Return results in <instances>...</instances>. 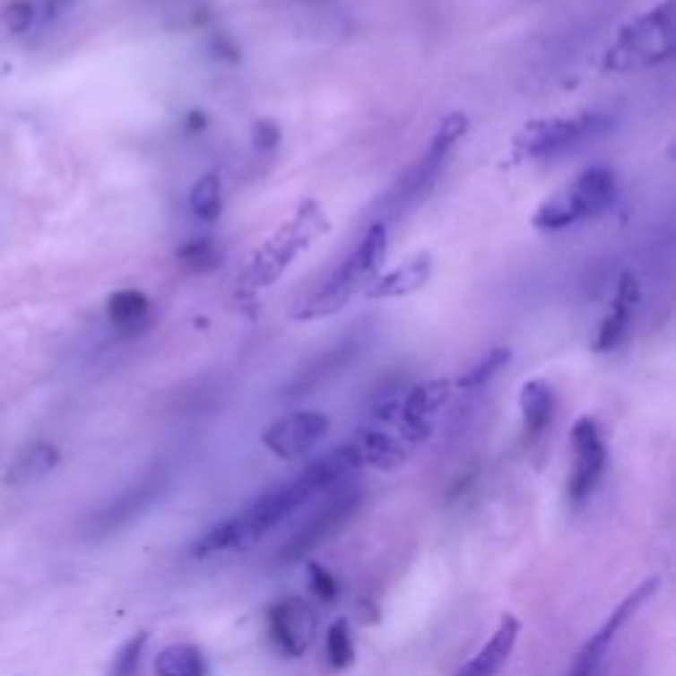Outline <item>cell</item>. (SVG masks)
<instances>
[{
    "mask_svg": "<svg viewBox=\"0 0 676 676\" xmlns=\"http://www.w3.org/2000/svg\"><path fill=\"white\" fill-rule=\"evenodd\" d=\"M357 468H360V460L349 444L320 455L296 479L262 491L236 516L209 526L191 544V555L195 560L241 555L254 544H259L267 533L283 526L309 499L331 489H338Z\"/></svg>",
    "mask_w": 676,
    "mask_h": 676,
    "instance_id": "1",
    "label": "cell"
},
{
    "mask_svg": "<svg viewBox=\"0 0 676 676\" xmlns=\"http://www.w3.org/2000/svg\"><path fill=\"white\" fill-rule=\"evenodd\" d=\"M386 225L373 222L368 228V233L360 238V243L349 251V256L325 278V283L293 312V317L296 320H323V317L336 315L341 307H346V301L354 293H360L365 286H370L376 281V273L386 256Z\"/></svg>",
    "mask_w": 676,
    "mask_h": 676,
    "instance_id": "2",
    "label": "cell"
},
{
    "mask_svg": "<svg viewBox=\"0 0 676 676\" xmlns=\"http://www.w3.org/2000/svg\"><path fill=\"white\" fill-rule=\"evenodd\" d=\"M468 133V119L463 114H449L441 119L438 130L434 133L431 143L426 148V153L418 156V161L391 186L381 204H378V214H381V225H386L396 217L410 214L415 206H420L429 194L434 191L436 180L446 164V156L452 153L455 143Z\"/></svg>",
    "mask_w": 676,
    "mask_h": 676,
    "instance_id": "3",
    "label": "cell"
},
{
    "mask_svg": "<svg viewBox=\"0 0 676 676\" xmlns=\"http://www.w3.org/2000/svg\"><path fill=\"white\" fill-rule=\"evenodd\" d=\"M676 48V16L674 0L661 3L645 16L627 24L611 50L605 53L608 72H631L655 66L674 56Z\"/></svg>",
    "mask_w": 676,
    "mask_h": 676,
    "instance_id": "4",
    "label": "cell"
},
{
    "mask_svg": "<svg viewBox=\"0 0 676 676\" xmlns=\"http://www.w3.org/2000/svg\"><path fill=\"white\" fill-rule=\"evenodd\" d=\"M328 230V217L323 212V206L317 201H304L296 214L286 220L267 241L264 246L254 254L246 281L251 289H264L273 281H278L289 264L323 233Z\"/></svg>",
    "mask_w": 676,
    "mask_h": 676,
    "instance_id": "5",
    "label": "cell"
},
{
    "mask_svg": "<svg viewBox=\"0 0 676 676\" xmlns=\"http://www.w3.org/2000/svg\"><path fill=\"white\" fill-rule=\"evenodd\" d=\"M619 198L616 175L605 167L584 169L574 183L552 194L533 214V225L542 230H563L581 220H594L613 209Z\"/></svg>",
    "mask_w": 676,
    "mask_h": 676,
    "instance_id": "6",
    "label": "cell"
},
{
    "mask_svg": "<svg viewBox=\"0 0 676 676\" xmlns=\"http://www.w3.org/2000/svg\"><path fill=\"white\" fill-rule=\"evenodd\" d=\"M605 130H608V119L602 114L536 119L516 135V156L552 159V156H560L594 135H602Z\"/></svg>",
    "mask_w": 676,
    "mask_h": 676,
    "instance_id": "7",
    "label": "cell"
},
{
    "mask_svg": "<svg viewBox=\"0 0 676 676\" xmlns=\"http://www.w3.org/2000/svg\"><path fill=\"white\" fill-rule=\"evenodd\" d=\"M357 507H360V494L354 489H349V486L336 489L296 532L290 533V539L281 547L275 560L281 566H286V563L304 558L307 552L320 547L325 539H331L354 516Z\"/></svg>",
    "mask_w": 676,
    "mask_h": 676,
    "instance_id": "8",
    "label": "cell"
},
{
    "mask_svg": "<svg viewBox=\"0 0 676 676\" xmlns=\"http://www.w3.org/2000/svg\"><path fill=\"white\" fill-rule=\"evenodd\" d=\"M331 429V420L317 412V410H299V412H289L281 420H275L264 436V446L281 457V460H296L304 457L307 452H312Z\"/></svg>",
    "mask_w": 676,
    "mask_h": 676,
    "instance_id": "9",
    "label": "cell"
},
{
    "mask_svg": "<svg viewBox=\"0 0 676 676\" xmlns=\"http://www.w3.org/2000/svg\"><path fill=\"white\" fill-rule=\"evenodd\" d=\"M164 486H167V479L161 473L145 476L143 481L130 486L127 491H122L119 497H114L108 505H103L98 513H93V518L88 521V533L100 539V536H108V533L130 526L159 499Z\"/></svg>",
    "mask_w": 676,
    "mask_h": 676,
    "instance_id": "10",
    "label": "cell"
},
{
    "mask_svg": "<svg viewBox=\"0 0 676 676\" xmlns=\"http://www.w3.org/2000/svg\"><path fill=\"white\" fill-rule=\"evenodd\" d=\"M315 631H317V616L307 600L286 597L273 605L270 637L283 655H289V658L304 655L315 639Z\"/></svg>",
    "mask_w": 676,
    "mask_h": 676,
    "instance_id": "11",
    "label": "cell"
},
{
    "mask_svg": "<svg viewBox=\"0 0 676 676\" xmlns=\"http://www.w3.org/2000/svg\"><path fill=\"white\" fill-rule=\"evenodd\" d=\"M571 441H574L576 463H574V476H571V483H568V491H571L574 502H581L594 491V486L600 481V476L605 471L608 452H605V441H602V434H600V426L592 418H579L576 420V426L571 431Z\"/></svg>",
    "mask_w": 676,
    "mask_h": 676,
    "instance_id": "12",
    "label": "cell"
},
{
    "mask_svg": "<svg viewBox=\"0 0 676 676\" xmlns=\"http://www.w3.org/2000/svg\"><path fill=\"white\" fill-rule=\"evenodd\" d=\"M446 399H449L446 381H426V384L410 388L399 404V420H396L399 436L407 444H418V441L429 438L434 431L436 412L444 407Z\"/></svg>",
    "mask_w": 676,
    "mask_h": 676,
    "instance_id": "13",
    "label": "cell"
},
{
    "mask_svg": "<svg viewBox=\"0 0 676 676\" xmlns=\"http://www.w3.org/2000/svg\"><path fill=\"white\" fill-rule=\"evenodd\" d=\"M360 465L370 468H396L407 460V441L402 436L388 434L381 426H365L349 441Z\"/></svg>",
    "mask_w": 676,
    "mask_h": 676,
    "instance_id": "14",
    "label": "cell"
},
{
    "mask_svg": "<svg viewBox=\"0 0 676 676\" xmlns=\"http://www.w3.org/2000/svg\"><path fill=\"white\" fill-rule=\"evenodd\" d=\"M639 304V283L637 278L627 273L621 275L619 286H616V299H613V307L608 312V317L602 320L597 336H594V349L597 351H611L616 349L628 334V325H631V315Z\"/></svg>",
    "mask_w": 676,
    "mask_h": 676,
    "instance_id": "15",
    "label": "cell"
},
{
    "mask_svg": "<svg viewBox=\"0 0 676 676\" xmlns=\"http://www.w3.org/2000/svg\"><path fill=\"white\" fill-rule=\"evenodd\" d=\"M518 634H521V624L516 616L505 613L499 619V627L494 628L491 639L483 645L481 650L476 653V658L463 666L457 676H497L502 672V666L507 663L516 642H518Z\"/></svg>",
    "mask_w": 676,
    "mask_h": 676,
    "instance_id": "16",
    "label": "cell"
},
{
    "mask_svg": "<svg viewBox=\"0 0 676 676\" xmlns=\"http://www.w3.org/2000/svg\"><path fill=\"white\" fill-rule=\"evenodd\" d=\"M431 270L434 262L429 254H415L407 262L396 264L394 270H388L386 275L376 278L368 286L370 299H399V296H410L415 290H420L431 281Z\"/></svg>",
    "mask_w": 676,
    "mask_h": 676,
    "instance_id": "17",
    "label": "cell"
},
{
    "mask_svg": "<svg viewBox=\"0 0 676 676\" xmlns=\"http://www.w3.org/2000/svg\"><path fill=\"white\" fill-rule=\"evenodd\" d=\"M58 460H61V455L50 441H35L13 457V463L5 471V483L8 486H30V483L43 481L48 473L56 471Z\"/></svg>",
    "mask_w": 676,
    "mask_h": 676,
    "instance_id": "18",
    "label": "cell"
},
{
    "mask_svg": "<svg viewBox=\"0 0 676 676\" xmlns=\"http://www.w3.org/2000/svg\"><path fill=\"white\" fill-rule=\"evenodd\" d=\"M148 315H151V301L145 299L141 290H117L108 299V320L122 334H138V331H143L145 323H148Z\"/></svg>",
    "mask_w": 676,
    "mask_h": 676,
    "instance_id": "19",
    "label": "cell"
},
{
    "mask_svg": "<svg viewBox=\"0 0 676 676\" xmlns=\"http://www.w3.org/2000/svg\"><path fill=\"white\" fill-rule=\"evenodd\" d=\"M521 415L524 429L529 436H539L552 420L555 412V394L544 381H529L521 388Z\"/></svg>",
    "mask_w": 676,
    "mask_h": 676,
    "instance_id": "20",
    "label": "cell"
},
{
    "mask_svg": "<svg viewBox=\"0 0 676 676\" xmlns=\"http://www.w3.org/2000/svg\"><path fill=\"white\" fill-rule=\"evenodd\" d=\"M153 672L156 676H206V661L195 645L178 642L156 655Z\"/></svg>",
    "mask_w": 676,
    "mask_h": 676,
    "instance_id": "21",
    "label": "cell"
},
{
    "mask_svg": "<svg viewBox=\"0 0 676 676\" xmlns=\"http://www.w3.org/2000/svg\"><path fill=\"white\" fill-rule=\"evenodd\" d=\"M191 212L201 222H214L222 214V183L217 175H201L188 195Z\"/></svg>",
    "mask_w": 676,
    "mask_h": 676,
    "instance_id": "22",
    "label": "cell"
},
{
    "mask_svg": "<svg viewBox=\"0 0 676 676\" xmlns=\"http://www.w3.org/2000/svg\"><path fill=\"white\" fill-rule=\"evenodd\" d=\"M510 349H505V346H497V349H489L486 354H483L481 360L460 378V388H481L486 386L507 362H510Z\"/></svg>",
    "mask_w": 676,
    "mask_h": 676,
    "instance_id": "23",
    "label": "cell"
},
{
    "mask_svg": "<svg viewBox=\"0 0 676 676\" xmlns=\"http://www.w3.org/2000/svg\"><path fill=\"white\" fill-rule=\"evenodd\" d=\"M325 650H328V661L334 669H346L354 663V639H351V628L349 624L341 619L336 621L331 631H328V639H325Z\"/></svg>",
    "mask_w": 676,
    "mask_h": 676,
    "instance_id": "24",
    "label": "cell"
},
{
    "mask_svg": "<svg viewBox=\"0 0 676 676\" xmlns=\"http://www.w3.org/2000/svg\"><path fill=\"white\" fill-rule=\"evenodd\" d=\"M611 642H613V634H608L605 628H600V631L586 642V647L581 650V655L576 658V663H574V669H571V674L568 676L597 674V669H600V663H602V658H605Z\"/></svg>",
    "mask_w": 676,
    "mask_h": 676,
    "instance_id": "25",
    "label": "cell"
},
{
    "mask_svg": "<svg viewBox=\"0 0 676 676\" xmlns=\"http://www.w3.org/2000/svg\"><path fill=\"white\" fill-rule=\"evenodd\" d=\"M180 262H183L188 270H212V267H217V262H220V251H217L214 241H209V238L188 241L180 248Z\"/></svg>",
    "mask_w": 676,
    "mask_h": 676,
    "instance_id": "26",
    "label": "cell"
},
{
    "mask_svg": "<svg viewBox=\"0 0 676 676\" xmlns=\"http://www.w3.org/2000/svg\"><path fill=\"white\" fill-rule=\"evenodd\" d=\"M145 642H148V634L141 631L135 634L117 655L114 666H111V676H135L138 674V666H141V658H143Z\"/></svg>",
    "mask_w": 676,
    "mask_h": 676,
    "instance_id": "27",
    "label": "cell"
},
{
    "mask_svg": "<svg viewBox=\"0 0 676 676\" xmlns=\"http://www.w3.org/2000/svg\"><path fill=\"white\" fill-rule=\"evenodd\" d=\"M35 16H38V8L35 3L30 0H16L5 8L3 13V24L11 35H24L32 24H35Z\"/></svg>",
    "mask_w": 676,
    "mask_h": 676,
    "instance_id": "28",
    "label": "cell"
},
{
    "mask_svg": "<svg viewBox=\"0 0 676 676\" xmlns=\"http://www.w3.org/2000/svg\"><path fill=\"white\" fill-rule=\"evenodd\" d=\"M309 584H312L315 594L323 597V600H328V602L338 597V581L323 566H315V563L309 566Z\"/></svg>",
    "mask_w": 676,
    "mask_h": 676,
    "instance_id": "29",
    "label": "cell"
},
{
    "mask_svg": "<svg viewBox=\"0 0 676 676\" xmlns=\"http://www.w3.org/2000/svg\"><path fill=\"white\" fill-rule=\"evenodd\" d=\"M254 143L259 148H275L278 145V127L273 122H256L254 125Z\"/></svg>",
    "mask_w": 676,
    "mask_h": 676,
    "instance_id": "30",
    "label": "cell"
},
{
    "mask_svg": "<svg viewBox=\"0 0 676 676\" xmlns=\"http://www.w3.org/2000/svg\"><path fill=\"white\" fill-rule=\"evenodd\" d=\"M74 0H46L43 8H46V19H56L58 13H64Z\"/></svg>",
    "mask_w": 676,
    "mask_h": 676,
    "instance_id": "31",
    "label": "cell"
}]
</instances>
